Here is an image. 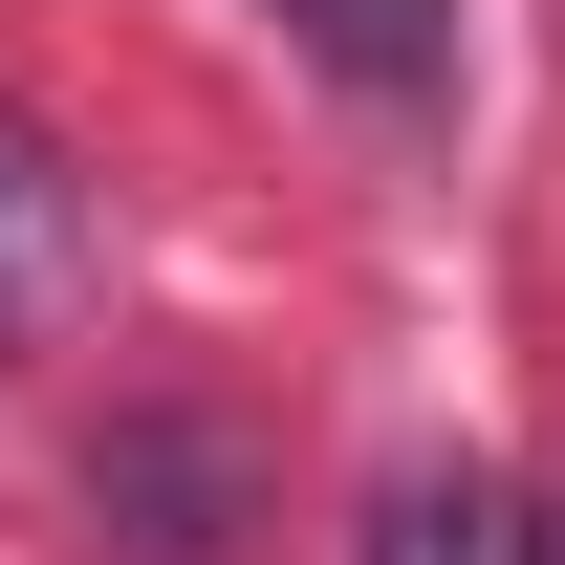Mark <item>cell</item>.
<instances>
[{"mask_svg": "<svg viewBox=\"0 0 565 565\" xmlns=\"http://www.w3.org/2000/svg\"><path fill=\"white\" fill-rule=\"evenodd\" d=\"M282 44L349 87V109H392V131L457 109V0H282Z\"/></svg>", "mask_w": 565, "mask_h": 565, "instance_id": "cell-1", "label": "cell"}, {"mask_svg": "<svg viewBox=\"0 0 565 565\" xmlns=\"http://www.w3.org/2000/svg\"><path fill=\"white\" fill-rule=\"evenodd\" d=\"M66 305H87V174L0 109V349H44Z\"/></svg>", "mask_w": 565, "mask_h": 565, "instance_id": "cell-2", "label": "cell"}, {"mask_svg": "<svg viewBox=\"0 0 565 565\" xmlns=\"http://www.w3.org/2000/svg\"><path fill=\"white\" fill-rule=\"evenodd\" d=\"M370 565H544V522H522V479H479V457H392V479H370Z\"/></svg>", "mask_w": 565, "mask_h": 565, "instance_id": "cell-3", "label": "cell"}, {"mask_svg": "<svg viewBox=\"0 0 565 565\" xmlns=\"http://www.w3.org/2000/svg\"><path fill=\"white\" fill-rule=\"evenodd\" d=\"M87 500H131V544L196 565V544H217V435H109V457H87Z\"/></svg>", "mask_w": 565, "mask_h": 565, "instance_id": "cell-4", "label": "cell"}]
</instances>
